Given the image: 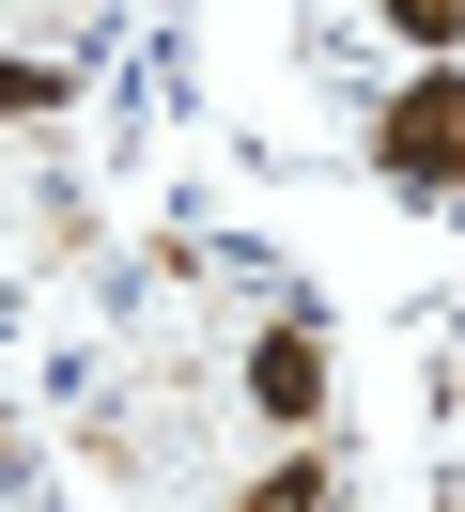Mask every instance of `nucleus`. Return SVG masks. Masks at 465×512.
<instances>
[{
  "label": "nucleus",
  "instance_id": "nucleus-4",
  "mask_svg": "<svg viewBox=\"0 0 465 512\" xmlns=\"http://www.w3.org/2000/svg\"><path fill=\"white\" fill-rule=\"evenodd\" d=\"M372 16H388V47H419V63L465 47V0H372Z\"/></svg>",
  "mask_w": 465,
  "mask_h": 512
},
{
  "label": "nucleus",
  "instance_id": "nucleus-5",
  "mask_svg": "<svg viewBox=\"0 0 465 512\" xmlns=\"http://www.w3.org/2000/svg\"><path fill=\"white\" fill-rule=\"evenodd\" d=\"M0 109H31V125H47V109H78V78H62V63H0Z\"/></svg>",
  "mask_w": 465,
  "mask_h": 512
},
{
  "label": "nucleus",
  "instance_id": "nucleus-1",
  "mask_svg": "<svg viewBox=\"0 0 465 512\" xmlns=\"http://www.w3.org/2000/svg\"><path fill=\"white\" fill-rule=\"evenodd\" d=\"M372 171L388 187H434V202L465 187V63H419V78L372 94Z\"/></svg>",
  "mask_w": 465,
  "mask_h": 512
},
{
  "label": "nucleus",
  "instance_id": "nucleus-3",
  "mask_svg": "<svg viewBox=\"0 0 465 512\" xmlns=\"http://www.w3.org/2000/svg\"><path fill=\"white\" fill-rule=\"evenodd\" d=\"M233 512H341V466H326V450H279V466L248 481Z\"/></svg>",
  "mask_w": 465,
  "mask_h": 512
},
{
  "label": "nucleus",
  "instance_id": "nucleus-2",
  "mask_svg": "<svg viewBox=\"0 0 465 512\" xmlns=\"http://www.w3.org/2000/svg\"><path fill=\"white\" fill-rule=\"evenodd\" d=\"M233 388H248V419L310 435V419H326V326H264V342L233 357Z\"/></svg>",
  "mask_w": 465,
  "mask_h": 512
}]
</instances>
